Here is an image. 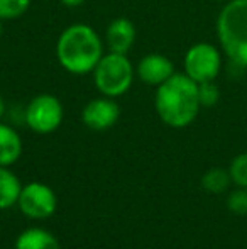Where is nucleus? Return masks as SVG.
I'll return each mask as SVG.
<instances>
[{"mask_svg": "<svg viewBox=\"0 0 247 249\" xmlns=\"http://www.w3.org/2000/svg\"><path fill=\"white\" fill-rule=\"evenodd\" d=\"M3 20H0V37H2V33H3Z\"/></svg>", "mask_w": 247, "mask_h": 249, "instance_id": "nucleus-21", "label": "nucleus"}, {"mask_svg": "<svg viewBox=\"0 0 247 249\" xmlns=\"http://www.w3.org/2000/svg\"><path fill=\"white\" fill-rule=\"evenodd\" d=\"M60 2L66 7H80L85 3V0H60Z\"/></svg>", "mask_w": 247, "mask_h": 249, "instance_id": "nucleus-19", "label": "nucleus"}, {"mask_svg": "<svg viewBox=\"0 0 247 249\" xmlns=\"http://www.w3.org/2000/svg\"><path fill=\"white\" fill-rule=\"evenodd\" d=\"M217 39L232 63L247 68V0H229L217 17Z\"/></svg>", "mask_w": 247, "mask_h": 249, "instance_id": "nucleus-3", "label": "nucleus"}, {"mask_svg": "<svg viewBox=\"0 0 247 249\" xmlns=\"http://www.w3.org/2000/svg\"><path fill=\"white\" fill-rule=\"evenodd\" d=\"M227 209L235 215H247V188L239 187L229 195Z\"/></svg>", "mask_w": 247, "mask_h": 249, "instance_id": "nucleus-18", "label": "nucleus"}, {"mask_svg": "<svg viewBox=\"0 0 247 249\" xmlns=\"http://www.w3.org/2000/svg\"><path fill=\"white\" fill-rule=\"evenodd\" d=\"M183 70L193 82H214L222 70V54L210 43H197L188 48L183 58Z\"/></svg>", "mask_w": 247, "mask_h": 249, "instance_id": "nucleus-6", "label": "nucleus"}, {"mask_svg": "<svg viewBox=\"0 0 247 249\" xmlns=\"http://www.w3.org/2000/svg\"><path fill=\"white\" fill-rule=\"evenodd\" d=\"M14 249H16V248H14Z\"/></svg>", "mask_w": 247, "mask_h": 249, "instance_id": "nucleus-23", "label": "nucleus"}, {"mask_svg": "<svg viewBox=\"0 0 247 249\" xmlns=\"http://www.w3.org/2000/svg\"><path fill=\"white\" fill-rule=\"evenodd\" d=\"M22 154V139L19 132L0 121V166H12Z\"/></svg>", "mask_w": 247, "mask_h": 249, "instance_id": "nucleus-11", "label": "nucleus"}, {"mask_svg": "<svg viewBox=\"0 0 247 249\" xmlns=\"http://www.w3.org/2000/svg\"><path fill=\"white\" fill-rule=\"evenodd\" d=\"M175 65L166 54L149 53L139 59L135 66V75L142 83L149 87H159L175 75Z\"/></svg>", "mask_w": 247, "mask_h": 249, "instance_id": "nucleus-9", "label": "nucleus"}, {"mask_svg": "<svg viewBox=\"0 0 247 249\" xmlns=\"http://www.w3.org/2000/svg\"><path fill=\"white\" fill-rule=\"evenodd\" d=\"M22 183L9 166H0V210L10 209L17 205Z\"/></svg>", "mask_w": 247, "mask_h": 249, "instance_id": "nucleus-13", "label": "nucleus"}, {"mask_svg": "<svg viewBox=\"0 0 247 249\" xmlns=\"http://www.w3.org/2000/svg\"><path fill=\"white\" fill-rule=\"evenodd\" d=\"M120 117V105L115 99L110 97H99L90 100L82 110V121L90 131L103 132L114 127Z\"/></svg>", "mask_w": 247, "mask_h": 249, "instance_id": "nucleus-8", "label": "nucleus"}, {"mask_svg": "<svg viewBox=\"0 0 247 249\" xmlns=\"http://www.w3.org/2000/svg\"><path fill=\"white\" fill-rule=\"evenodd\" d=\"M16 249H61V244L49 231L31 227L17 236Z\"/></svg>", "mask_w": 247, "mask_h": 249, "instance_id": "nucleus-12", "label": "nucleus"}, {"mask_svg": "<svg viewBox=\"0 0 247 249\" xmlns=\"http://www.w3.org/2000/svg\"><path fill=\"white\" fill-rule=\"evenodd\" d=\"M232 183L229 170H222V168H212L201 177V187L210 194H222L229 188Z\"/></svg>", "mask_w": 247, "mask_h": 249, "instance_id": "nucleus-14", "label": "nucleus"}, {"mask_svg": "<svg viewBox=\"0 0 247 249\" xmlns=\"http://www.w3.org/2000/svg\"><path fill=\"white\" fill-rule=\"evenodd\" d=\"M198 99H200L201 107H214L220 100V90L214 82L198 83Z\"/></svg>", "mask_w": 247, "mask_h": 249, "instance_id": "nucleus-17", "label": "nucleus"}, {"mask_svg": "<svg viewBox=\"0 0 247 249\" xmlns=\"http://www.w3.org/2000/svg\"><path fill=\"white\" fill-rule=\"evenodd\" d=\"M33 0H0V20H16L26 16Z\"/></svg>", "mask_w": 247, "mask_h": 249, "instance_id": "nucleus-15", "label": "nucleus"}, {"mask_svg": "<svg viewBox=\"0 0 247 249\" xmlns=\"http://www.w3.org/2000/svg\"><path fill=\"white\" fill-rule=\"evenodd\" d=\"M17 207L29 219L44 220L54 215L58 209V197L49 185L41 183V181H31L27 185H22Z\"/></svg>", "mask_w": 247, "mask_h": 249, "instance_id": "nucleus-7", "label": "nucleus"}, {"mask_svg": "<svg viewBox=\"0 0 247 249\" xmlns=\"http://www.w3.org/2000/svg\"><path fill=\"white\" fill-rule=\"evenodd\" d=\"M232 183H235L241 188H247V153H241L232 160L229 166Z\"/></svg>", "mask_w": 247, "mask_h": 249, "instance_id": "nucleus-16", "label": "nucleus"}, {"mask_svg": "<svg viewBox=\"0 0 247 249\" xmlns=\"http://www.w3.org/2000/svg\"><path fill=\"white\" fill-rule=\"evenodd\" d=\"M200 108L198 83L186 73H175L171 78L156 87L154 110L168 127H188L198 117Z\"/></svg>", "mask_w": 247, "mask_h": 249, "instance_id": "nucleus-1", "label": "nucleus"}, {"mask_svg": "<svg viewBox=\"0 0 247 249\" xmlns=\"http://www.w3.org/2000/svg\"><path fill=\"white\" fill-rule=\"evenodd\" d=\"M217 2H229V0H217Z\"/></svg>", "mask_w": 247, "mask_h": 249, "instance_id": "nucleus-22", "label": "nucleus"}, {"mask_svg": "<svg viewBox=\"0 0 247 249\" xmlns=\"http://www.w3.org/2000/svg\"><path fill=\"white\" fill-rule=\"evenodd\" d=\"M3 115H5V102H3L2 95H0V121H2Z\"/></svg>", "mask_w": 247, "mask_h": 249, "instance_id": "nucleus-20", "label": "nucleus"}, {"mask_svg": "<svg viewBox=\"0 0 247 249\" xmlns=\"http://www.w3.org/2000/svg\"><path fill=\"white\" fill-rule=\"evenodd\" d=\"M65 119V107L53 93H39L33 97L24 110V122L36 134H51L60 129Z\"/></svg>", "mask_w": 247, "mask_h": 249, "instance_id": "nucleus-5", "label": "nucleus"}, {"mask_svg": "<svg viewBox=\"0 0 247 249\" xmlns=\"http://www.w3.org/2000/svg\"><path fill=\"white\" fill-rule=\"evenodd\" d=\"M92 75L93 83L102 95L117 99L127 93L132 87L135 70L127 54L109 51L102 56Z\"/></svg>", "mask_w": 247, "mask_h": 249, "instance_id": "nucleus-4", "label": "nucleus"}, {"mask_svg": "<svg viewBox=\"0 0 247 249\" xmlns=\"http://www.w3.org/2000/svg\"><path fill=\"white\" fill-rule=\"evenodd\" d=\"M135 43V26L127 17H117L105 31V44L109 51L127 54Z\"/></svg>", "mask_w": 247, "mask_h": 249, "instance_id": "nucleus-10", "label": "nucleus"}, {"mask_svg": "<svg viewBox=\"0 0 247 249\" xmlns=\"http://www.w3.org/2000/svg\"><path fill=\"white\" fill-rule=\"evenodd\" d=\"M103 51V41L88 24L76 22L63 29L56 41V58L65 71L85 76L95 70Z\"/></svg>", "mask_w": 247, "mask_h": 249, "instance_id": "nucleus-2", "label": "nucleus"}]
</instances>
